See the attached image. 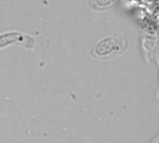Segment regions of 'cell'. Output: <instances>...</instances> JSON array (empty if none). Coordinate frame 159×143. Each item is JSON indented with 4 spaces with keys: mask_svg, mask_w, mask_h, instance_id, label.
I'll return each mask as SVG.
<instances>
[{
    "mask_svg": "<svg viewBox=\"0 0 159 143\" xmlns=\"http://www.w3.org/2000/svg\"><path fill=\"white\" fill-rule=\"evenodd\" d=\"M128 48V42L124 35L119 34L105 37L99 41L92 49L94 57H107L113 53H122Z\"/></svg>",
    "mask_w": 159,
    "mask_h": 143,
    "instance_id": "1",
    "label": "cell"
},
{
    "mask_svg": "<svg viewBox=\"0 0 159 143\" xmlns=\"http://www.w3.org/2000/svg\"><path fill=\"white\" fill-rule=\"evenodd\" d=\"M114 0H90V4L92 7H102L107 5H110Z\"/></svg>",
    "mask_w": 159,
    "mask_h": 143,
    "instance_id": "2",
    "label": "cell"
},
{
    "mask_svg": "<svg viewBox=\"0 0 159 143\" xmlns=\"http://www.w3.org/2000/svg\"><path fill=\"white\" fill-rule=\"evenodd\" d=\"M150 143H159V133L151 141V142Z\"/></svg>",
    "mask_w": 159,
    "mask_h": 143,
    "instance_id": "3",
    "label": "cell"
}]
</instances>
